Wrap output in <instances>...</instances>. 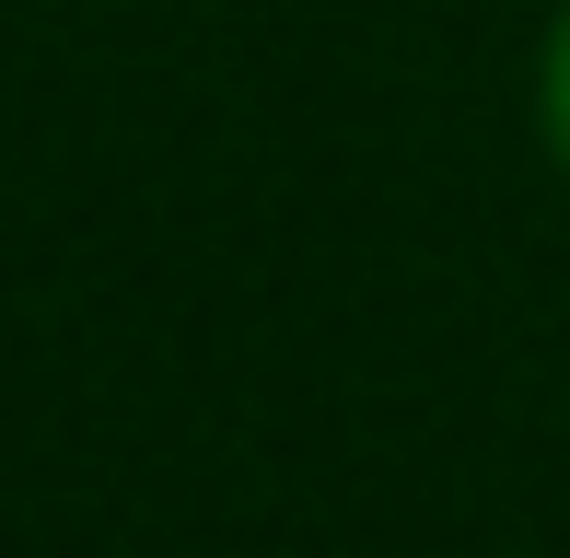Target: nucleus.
<instances>
[{
    "label": "nucleus",
    "mask_w": 570,
    "mask_h": 558,
    "mask_svg": "<svg viewBox=\"0 0 570 558\" xmlns=\"http://www.w3.org/2000/svg\"><path fill=\"white\" fill-rule=\"evenodd\" d=\"M535 117H548V151L570 163V12L548 23V70H535Z\"/></svg>",
    "instance_id": "f257e3e1"
}]
</instances>
